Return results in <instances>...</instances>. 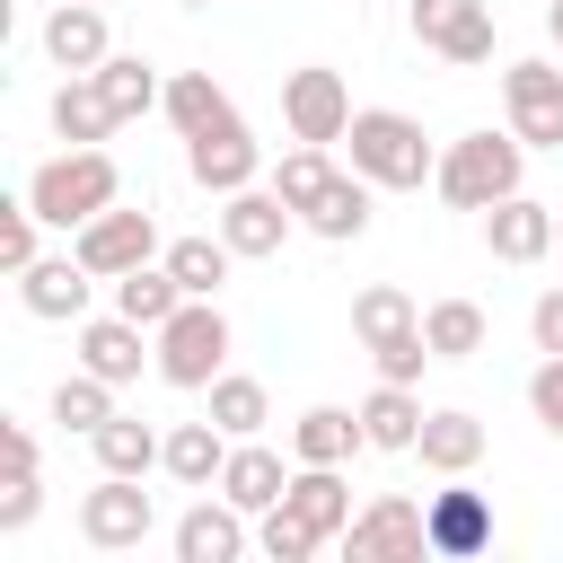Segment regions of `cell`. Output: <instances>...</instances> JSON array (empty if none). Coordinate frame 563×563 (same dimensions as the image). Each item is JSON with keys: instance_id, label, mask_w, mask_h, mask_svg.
<instances>
[{"instance_id": "2", "label": "cell", "mask_w": 563, "mask_h": 563, "mask_svg": "<svg viewBox=\"0 0 563 563\" xmlns=\"http://www.w3.org/2000/svg\"><path fill=\"white\" fill-rule=\"evenodd\" d=\"M114 194H123V176H114V158L88 141H70L62 158H44L35 176H26V202H35V220L44 229H88L97 211H114Z\"/></svg>"}, {"instance_id": "6", "label": "cell", "mask_w": 563, "mask_h": 563, "mask_svg": "<svg viewBox=\"0 0 563 563\" xmlns=\"http://www.w3.org/2000/svg\"><path fill=\"white\" fill-rule=\"evenodd\" d=\"M343 554H352V563H413V554H431V519H422V501L378 493L369 510H352Z\"/></svg>"}, {"instance_id": "36", "label": "cell", "mask_w": 563, "mask_h": 563, "mask_svg": "<svg viewBox=\"0 0 563 563\" xmlns=\"http://www.w3.org/2000/svg\"><path fill=\"white\" fill-rule=\"evenodd\" d=\"M255 545H264V554H273V563H308V554H317V545H325V537H317V528H308V519H299V510H290V501H273V510H264V519H255Z\"/></svg>"}, {"instance_id": "43", "label": "cell", "mask_w": 563, "mask_h": 563, "mask_svg": "<svg viewBox=\"0 0 563 563\" xmlns=\"http://www.w3.org/2000/svg\"><path fill=\"white\" fill-rule=\"evenodd\" d=\"M554 246H563V211H554Z\"/></svg>"}, {"instance_id": "8", "label": "cell", "mask_w": 563, "mask_h": 563, "mask_svg": "<svg viewBox=\"0 0 563 563\" xmlns=\"http://www.w3.org/2000/svg\"><path fill=\"white\" fill-rule=\"evenodd\" d=\"M70 255H79L97 282H114V273H132V264H150V255H158V220L114 202V211H97L88 229H70Z\"/></svg>"}, {"instance_id": "23", "label": "cell", "mask_w": 563, "mask_h": 563, "mask_svg": "<svg viewBox=\"0 0 563 563\" xmlns=\"http://www.w3.org/2000/svg\"><path fill=\"white\" fill-rule=\"evenodd\" d=\"M413 457H422L431 475H466V466L484 457V422H475L466 405H440V413H422V440H413Z\"/></svg>"}, {"instance_id": "16", "label": "cell", "mask_w": 563, "mask_h": 563, "mask_svg": "<svg viewBox=\"0 0 563 563\" xmlns=\"http://www.w3.org/2000/svg\"><path fill=\"white\" fill-rule=\"evenodd\" d=\"M141 334H150V325H132L123 308H114V317H79V369H97V378L132 387V378H141V361H158V352H141Z\"/></svg>"}, {"instance_id": "28", "label": "cell", "mask_w": 563, "mask_h": 563, "mask_svg": "<svg viewBox=\"0 0 563 563\" xmlns=\"http://www.w3.org/2000/svg\"><path fill=\"white\" fill-rule=\"evenodd\" d=\"M53 132H62V141H79V150L114 132V106H106V88H97V70H70V79L53 88Z\"/></svg>"}, {"instance_id": "39", "label": "cell", "mask_w": 563, "mask_h": 563, "mask_svg": "<svg viewBox=\"0 0 563 563\" xmlns=\"http://www.w3.org/2000/svg\"><path fill=\"white\" fill-rule=\"evenodd\" d=\"M369 361H378V378H405V387H413V378H422V361H431V334L413 325V334H396V343H378Z\"/></svg>"}, {"instance_id": "14", "label": "cell", "mask_w": 563, "mask_h": 563, "mask_svg": "<svg viewBox=\"0 0 563 563\" xmlns=\"http://www.w3.org/2000/svg\"><path fill=\"white\" fill-rule=\"evenodd\" d=\"M422 519H431V554H449V563H466V554L493 545V501H484L466 475H449V493H431Z\"/></svg>"}, {"instance_id": "4", "label": "cell", "mask_w": 563, "mask_h": 563, "mask_svg": "<svg viewBox=\"0 0 563 563\" xmlns=\"http://www.w3.org/2000/svg\"><path fill=\"white\" fill-rule=\"evenodd\" d=\"M150 369L167 378V387H211L220 369H229V317H220V299H185L158 334H150Z\"/></svg>"}, {"instance_id": "25", "label": "cell", "mask_w": 563, "mask_h": 563, "mask_svg": "<svg viewBox=\"0 0 563 563\" xmlns=\"http://www.w3.org/2000/svg\"><path fill=\"white\" fill-rule=\"evenodd\" d=\"M282 501H290L325 545L352 528V484H343V466H290V493H282Z\"/></svg>"}, {"instance_id": "18", "label": "cell", "mask_w": 563, "mask_h": 563, "mask_svg": "<svg viewBox=\"0 0 563 563\" xmlns=\"http://www.w3.org/2000/svg\"><path fill=\"white\" fill-rule=\"evenodd\" d=\"M114 44H106V9L97 0H62L53 18H44V62L53 70H97Z\"/></svg>"}, {"instance_id": "29", "label": "cell", "mask_w": 563, "mask_h": 563, "mask_svg": "<svg viewBox=\"0 0 563 563\" xmlns=\"http://www.w3.org/2000/svg\"><path fill=\"white\" fill-rule=\"evenodd\" d=\"M114 308H123L132 325H150V334H158V325L185 308V282H176L167 264H132V273H114Z\"/></svg>"}, {"instance_id": "44", "label": "cell", "mask_w": 563, "mask_h": 563, "mask_svg": "<svg viewBox=\"0 0 563 563\" xmlns=\"http://www.w3.org/2000/svg\"><path fill=\"white\" fill-rule=\"evenodd\" d=\"M185 9H211V0H185Z\"/></svg>"}, {"instance_id": "42", "label": "cell", "mask_w": 563, "mask_h": 563, "mask_svg": "<svg viewBox=\"0 0 563 563\" xmlns=\"http://www.w3.org/2000/svg\"><path fill=\"white\" fill-rule=\"evenodd\" d=\"M545 35H554V53H563V0H545Z\"/></svg>"}, {"instance_id": "34", "label": "cell", "mask_w": 563, "mask_h": 563, "mask_svg": "<svg viewBox=\"0 0 563 563\" xmlns=\"http://www.w3.org/2000/svg\"><path fill=\"white\" fill-rule=\"evenodd\" d=\"M211 422H220L229 440H255V431L273 422V405H264V387H255V378L220 369V378H211Z\"/></svg>"}, {"instance_id": "17", "label": "cell", "mask_w": 563, "mask_h": 563, "mask_svg": "<svg viewBox=\"0 0 563 563\" xmlns=\"http://www.w3.org/2000/svg\"><path fill=\"white\" fill-rule=\"evenodd\" d=\"M211 493H229L246 519H264V510L290 493V466H282L264 440H229V466H220V484H211Z\"/></svg>"}, {"instance_id": "1", "label": "cell", "mask_w": 563, "mask_h": 563, "mask_svg": "<svg viewBox=\"0 0 563 563\" xmlns=\"http://www.w3.org/2000/svg\"><path fill=\"white\" fill-rule=\"evenodd\" d=\"M519 176H528V141H519V132H457V141L440 150L431 194H440L449 211H493V202L519 194Z\"/></svg>"}, {"instance_id": "30", "label": "cell", "mask_w": 563, "mask_h": 563, "mask_svg": "<svg viewBox=\"0 0 563 563\" xmlns=\"http://www.w3.org/2000/svg\"><path fill=\"white\" fill-rule=\"evenodd\" d=\"M97 88H106V106H114V123H132V114H150V106H167V79L141 62V53H106L97 62Z\"/></svg>"}, {"instance_id": "35", "label": "cell", "mask_w": 563, "mask_h": 563, "mask_svg": "<svg viewBox=\"0 0 563 563\" xmlns=\"http://www.w3.org/2000/svg\"><path fill=\"white\" fill-rule=\"evenodd\" d=\"M114 413V378H97V369H70L62 387H53V422L62 431H97Z\"/></svg>"}, {"instance_id": "20", "label": "cell", "mask_w": 563, "mask_h": 563, "mask_svg": "<svg viewBox=\"0 0 563 563\" xmlns=\"http://www.w3.org/2000/svg\"><path fill=\"white\" fill-rule=\"evenodd\" d=\"M484 246H493L501 264H537V255L554 246V202H528V194L493 202V211H484Z\"/></svg>"}, {"instance_id": "26", "label": "cell", "mask_w": 563, "mask_h": 563, "mask_svg": "<svg viewBox=\"0 0 563 563\" xmlns=\"http://www.w3.org/2000/svg\"><path fill=\"white\" fill-rule=\"evenodd\" d=\"M361 431H369V449L413 457V440H422V396H413L405 378H378V387H369V405H361Z\"/></svg>"}, {"instance_id": "15", "label": "cell", "mask_w": 563, "mask_h": 563, "mask_svg": "<svg viewBox=\"0 0 563 563\" xmlns=\"http://www.w3.org/2000/svg\"><path fill=\"white\" fill-rule=\"evenodd\" d=\"M255 537H246V510L229 493H202L185 519H176V563H238Z\"/></svg>"}, {"instance_id": "33", "label": "cell", "mask_w": 563, "mask_h": 563, "mask_svg": "<svg viewBox=\"0 0 563 563\" xmlns=\"http://www.w3.org/2000/svg\"><path fill=\"white\" fill-rule=\"evenodd\" d=\"M422 334H431V361H475L484 352V308L475 299H431Z\"/></svg>"}, {"instance_id": "9", "label": "cell", "mask_w": 563, "mask_h": 563, "mask_svg": "<svg viewBox=\"0 0 563 563\" xmlns=\"http://www.w3.org/2000/svg\"><path fill=\"white\" fill-rule=\"evenodd\" d=\"M413 44L475 70V62H493V9L484 0H413Z\"/></svg>"}, {"instance_id": "24", "label": "cell", "mask_w": 563, "mask_h": 563, "mask_svg": "<svg viewBox=\"0 0 563 563\" xmlns=\"http://www.w3.org/2000/svg\"><path fill=\"white\" fill-rule=\"evenodd\" d=\"M158 466H167V475H176L185 493H211V484H220V466H229V431H220L211 413H202V422H176V431H167V457H158Z\"/></svg>"}, {"instance_id": "31", "label": "cell", "mask_w": 563, "mask_h": 563, "mask_svg": "<svg viewBox=\"0 0 563 563\" xmlns=\"http://www.w3.org/2000/svg\"><path fill=\"white\" fill-rule=\"evenodd\" d=\"M176 282H185V299H220V282H229V264H238V246L229 238H176L167 255H158Z\"/></svg>"}, {"instance_id": "19", "label": "cell", "mask_w": 563, "mask_h": 563, "mask_svg": "<svg viewBox=\"0 0 563 563\" xmlns=\"http://www.w3.org/2000/svg\"><path fill=\"white\" fill-rule=\"evenodd\" d=\"M299 220L317 229V238H334V246H352L361 229H369V176L361 167H334L308 202H299Z\"/></svg>"}, {"instance_id": "5", "label": "cell", "mask_w": 563, "mask_h": 563, "mask_svg": "<svg viewBox=\"0 0 563 563\" xmlns=\"http://www.w3.org/2000/svg\"><path fill=\"white\" fill-rule=\"evenodd\" d=\"M150 528H158V501L141 493V475H97V484L79 493V537H88L97 554H132Z\"/></svg>"}, {"instance_id": "12", "label": "cell", "mask_w": 563, "mask_h": 563, "mask_svg": "<svg viewBox=\"0 0 563 563\" xmlns=\"http://www.w3.org/2000/svg\"><path fill=\"white\" fill-rule=\"evenodd\" d=\"M185 176H194L202 194H238V185L264 176V150H255L246 123H220V132H194V141H185Z\"/></svg>"}, {"instance_id": "40", "label": "cell", "mask_w": 563, "mask_h": 563, "mask_svg": "<svg viewBox=\"0 0 563 563\" xmlns=\"http://www.w3.org/2000/svg\"><path fill=\"white\" fill-rule=\"evenodd\" d=\"M35 510H44V484H35V475H9V493H0V537H18Z\"/></svg>"}, {"instance_id": "27", "label": "cell", "mask_w": 563, "mask_h": 563, "mask_svg": "<svg viewBox=\"0 0 563 563\" xmlns=\"http://www.w3.org/2000/svg\"><path fill=\"white\" fill-rule=\"evenodd\" d=\"M167 123L194 141V132H220V123H238V106H229V88H220L211 70H176V79H167Z\"/></svg>"}, {"instance_id": "41", "label": "cell", "mask_w": 563, "mask_h": 563, "mask_svg": "<svg viewBox=\"0 0 563 563\" xmlns=\"http://www.w3.org/2000/svg\"><path fill=\"white\" fill-rule=\"evenodd\" d=\"M528 334H537V352H563V282H554V290H537V308H528Z\"/></svg>"}, {"instance_id": "22", "label": "cell", "mask_w": 563, "mask_h": 563, "mask_svg": "<svg viewBox=\"0 0 563 563\" xmlns=\"http://www.w3.org/2000/svg\"><path fill=\"white\" fill-rule=\"evenodd\" d=\"M88 449H97V475H150L167 457V431H150L141 413H106L88 431Z\"/></svg>"}, {"instance_id": "3", "label": "cell", "mask_w": 563, "mask_h": 563, "mask_svg": "<svg viewBox=\"0 0 563 563\" xmlns=\"http://www.w3.org/2000/svg\"><path fill=\"white\" fill-rule=\"evenodd\" d=\"M352 167L369 176V185H387V194H413V185H431L440 176V150L422 141V123L413 114H396V106H361L352 114Z\"/></svg>"}, {"instance_id": "38", "label": "cell", "mask_w": 563, "mask_h": 563, "mask_svg": "<svg viewBox=\"0 0 563 563\" xmlns=\"http://www.w3.org/2000/svg\"><path fill=\"white\" fill-rule=\"evenodd\" d=\"M528 413H537V422L563 440V352H545V361L528 369Z\"/></svg>"}, {"instance_id": "45", "label": "cell", "mask_w": 563, "mask_h": 563, "mask_svg": "<svg viewBox=\"0 0 563 563\" xmlns=\"http://www.w3.org/2000/svg\"><path fill=\"white\" fill-rule=\"evenodd\" d=\"M97 9H106V0H97Z\"/></svg>"}, {"instance_id": "7", "label": "cell", "mask_w": 563, "mask_h": 563, "mask_svg": "<svg viewBox=\"0 0 563 563\" xmlns=\"http://www.w3.org/2000/svg\"><path fill=\"white\" fill-rule=\"evenodd\" d=\"M352 88H343V70H325V62H308V70H290L282 79V123H290V141H343L352 132Z\"/></svg>"}, {"instance_id": "37", "label": "cell", "mask_w": 563, "mask_h": 563, "mask_svg": "<svg viewBox=\"0 0 563 563\" xmlns=\"http://www.w3.org/2000/svg\"><path fill=\"white\" fill-rule=\"evenodd\" d=\"M35 229H44V220H35V202H26V194H18V202H0V264H9V273H26V264H35Z\"/></svg>"}, {"instance_id": "32", "label": "cell", "mask_w": 563, "mask_h": 563, "mask_svg": "<svg viewBox=\"0 0 563 563\" xmlns=\"http://www.w3.org/2000/svg\"><path fill=\"white\" fill-rule=\"evenodd\" d=\"M413 325H422V308H413L396 282H369V290L352 299V334H361L369 352H378V343H396V334H413Z\"/></svg>"}, {"instance_id": "13", "label": "cell", "mask_w": 563, "mask_h": 563, "mask_svg": "<svg viewBox=\"0 0 563 563\" xmlns=\"http://www.w3.org/2000/svg\"><path fill=\"white\" fill-rule=\"evenodd\" d=\"M88 290H97V273H88L79 255H35V264L18 273V299H26V317H44V325H79V317H88Z\"/></svg>"}, {"instance_id": "21", "label": "cell", "mask_w": 563, "mask_h": 563, "mask_svg": "<svg viewBox=\"0 0 563 563\" xmlns=\"http://www.w3.org/2000/svg\"><path fill=\"white\" fill-rule=\"evenodd\" d=\"M352 449H369V431H361V413H343V405H308V413L290 422V457H299V466H343Z\"/></svg>"}, {"instance_id": "10", "label": "cell", "mask_w": 563, "mask_h": 563, "mask_svg": "<svg viewBox=\"0 0 563 563\" xmlns=\"http://www.w3.org/2000/svg\"><path fill=\"white\" fill-rule=\"evenodd\" d=\"M501 106H510V132L528 150H563V70L554 62H510L501 70Z\"/></svg>"}, {"instance_id": "11", "label": "cell", "mask_w": 563, "mask_h": 563, "mask_svg": "<svg viewBox=\"0 0 563 563\" xmlns=\"http://www.w3.org/2000/svg\"><path fill=\"white\" fill-rule=\"evenodd\" d=\"M290 220H299V211H290L273 185H238V194H220V238L238 246V264H255V255H282Z\"/></svg>"}]
</instances>
